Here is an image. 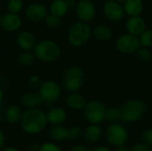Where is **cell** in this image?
I'll return each instance as SVG.
<instances>
[{"label":"cell","mask_w":152,"mask_h":151,"mask_svg":"<svg viewBox=\"0 0 152 151\" xmlns=\"http://www.w3.org/2000/svg\"><path fill=\"white\" fill-rule=\"evenodd\" d=\"M136 58L141 61V62H149L152 59V53L148 47H143L141 46L138 51L135 53Z\"/></svg>","instance_id":"28"},{"label":"cell","mask_w":152,"mask_h":151,"mask_svg":"<svg viewBox=\"0 0 152 151\" xmlns=\"http://www.w3.org/2000/svg\"><path fill=\"white\" fill-rule=\"evenodd\" d=\"M141 46L143 47H152V29L146 28L139 36Z\"/></svg>","instance_id":"27"},{"label":"cell","mask_w":152,"mask_h":151,"mask_svg":"<svg viewBox=\"0 0 152 151\" xmlns=\"http://www.w3.org/2000/svg\"><path fill=\"white\" fill-rule=\"evenodd\" d=\"M93 36L99 41L105 42L110 40L113 36V31L111 28L108 25H99L93 28Z\"/></svg>","instance_id":"22"},{"label":"cell","mask_w":152,"mask_h":151,"mask_svg":"<svg viewBox=\"0 0 152 151\" xmlns=\"http://www.w3.org/2000/svg\"><path fill=\"white\" fill-rule=\"evenodd\" d=\"M106 120L110 123H117L121 120V109L118 107H110L106 110Z\"/></svg>","instance_id":"26"},{"label":"cell","mask_w":152,"mask_h":151,"mask_svg":"<svg viewBox=\"0 0 152 151\" xmlns=\"http://www.w3.org/2000/svg\"><path fill=\"white\" fill-rule=\"evenodd\" d=\"M131 151H152V147L147 145L144 142L143 143H137L132 147Z\"/></svg>","instance_id":"34"},{"label":"cell","mask_w":152,"mask_h":151,"mask_svg":"<svg viewBox=\"0 0 152 151\" xmlns=\"http://www.w3.org/2000/svg\"><path fill=\"white\" fill-rule=\"evenodd\" d=\"M21 116V109L18 105L9 106L4 113V117L6 121L10 124H16L19 121H20Z\"/></svg>","instance_id":"24"},{"label":"cell","mask_w":152,"mask_h":151,"mask_svg":"<svg viewBox=\"0 0 152 151\" xmlns=\"http://www.w3.org/2000/svg\"><path fill=\"white\" fill-rule=\"evenodd\" d=\"M142 139L144 143L152 147V129H148L144 131L142 134Z\"/></svg>","instance_id":"33"},{"label":"cell","mask_w":152,"mask_h":151,"mask_svg":"<svg viewBox=\"0 0 152 151\" xmlns=\"http://www.w3.org/2000/svg\"><path fill=\"white\" fill-rule=\"evenodd\" d=\"M1 18H2V15H1V12H0V23H1Z\"/></svg>","instance_id":"44"},{"label":"cell","mask_w":152,"mask_h":151,"mask_svg":"<svg viewBox=\"0 0 152 151\" xmlns=\"http://www.w3.org/2000/svg\"><path fill=\"white\" fill-rule=\"evenodd\" d=\"M92 35L93 28L88 22L77 20L69 27L67 38L71 46L77 48L85 45L89 41Z\"/></svg>","instance_id":"2"},{"label":"cell","mask_w":152,"mask_h":151,"mask_svg":"<svg viewBox=\"0 0 152 151\" xmlns=\"http://www.w3.org/2000/svg\"><path fill=\"white\" fill-rule=\"evenodd\" d=\"M38 93L44 101L53 103L59 100L61 94V88L58 83L53 80L44 81L38 88Z\"/></svg>","instance_id":"9"},{"label":"cell","mask_w":152,"mask_h":151,"mask_svg":"<svg viewBox=\"0 0 152 151\" xmlns=\"http://www.w3.org/2000/svg\"><path fill=\"white\" fill-rule=\"evenodd\" d=\"M23 0H8L6 3V8L9 12L20 13L23 9Z\"/></svg>","instance_id":"29"},{"label":"cell","mask_w":152,"mask_h":151,"mask_svg":"<svg viewBox=\"0 0 152 151\" xmlns=\"http://www.w3.org/2000/svg\"><path fill=\"white\" fill-rule=\"evenodd\" d=\"M46 117L52 125H61L67 119V113L61 108H53L48 111Z\"/></svg>","instance_id":"20"},{"label":"cell","mask_w":152,"mask_h":151,"mask_svg":"<svg viewBox=\"0 0 152 151\" xmlns=\"http://www.w3.org/2000/svg\"><path fill=\"white\" fill-rule=\"evenodd\" d=\"M102 129L100 125L96 124H91L84 131V137L86 142L90 144H94L98 142L102 137Z\"/></svg>","instance_id":"16"},{"label":"cell","mask_w":152,"mask_h":151,"mask_svg":"<svg viewBox=\"0 0 152 151\" xmlns=\"http://www.w3.org/2000/svg\"><path fill=\"white\" fill-rule=\"evenodd\" d=\"M123 7L125 13L131 16L140 15L144 8V4L142 0H126L123 3Z\"/></svg>","instance_id":"17"},{"label":"cell","mask_w":152,"mask_h":151,"mask_svg":"<svg viewBox=\"0 0 152 151\" xmlns=\"http://www.w3.org/2000/svg\"><path fill=\"white\" fill-rule=\"evenodd\" d=\"M75 11L78 20L85 22L93 20L96 15V6L91 0H80L77 2Z\"/></svg>","instance_id":"12"},{"label":"cell","mask_w":152,"mask_h":151,"mask_svg":"<svg viewBox=\"0 0 152 151\" xmlns=\"http://www.w3.org/2000/svg\"><path fill=\"white\" fill-rule=\"evenodd\" d=\"M4 98V93H3V90L0 88V103L2 102V100Z\"/></svg>","instance_id":"42"},{"label":"cell","mask_w":152,"mask_h":151,"mask_svg":"<svg viewBox=\"0 0 152 151\" xmlns=\"http://www.w3.org/2000/svg\"><path fill=\"white\" fill-rule=\"evenodd\" d=\"M61 18L59 16H56L53 13H48L47 16L45 19V23L48 28H57L61 23Z\"/></svg>","instance_id":"30"},{"label":"cell","mask_w":152,"mask_h":151,"mask_svg":"<svg viewBox=\"0 0 152 151\" xmlns=\"http://www.w3.org/2000/svg\"><path fill=\"white\" fill-rule=\"evenodd\" d=\"M116 1H117V2H118V3H121V4H122V3H124L125 1H126V0H116Z\"/></svg>","instance_id":"43"},{"label":"cell","mask_w":152,"mask_h":151,"mask_svg":"<svg viewBox=\"0 0 152 151\" xmlns=\"http://www.w3.org/2000/svg\"><path fill=\"white\" fill-rule=\"evenodd\" d=\"M37 39L33 33L28 30H22L16 36V44L22 51L34 50L37 44Z\"/></svg>","instance_id":"14"},{"label":"cell","mask_w":152,"mask_h":151,"mask_svg":"<svg viewBox=\"0 0 152 151\" xmlns=\"http://www.w3.org/2000/svg\"><path fill=\"white\" fill-rule=\"evenodd\" d=\"M0 41H1V34H0Z\"/></svg>","instance_id":"45"},{"label":"cell","mask_w":152,"mask_h":151,"mask_svg":"<svg viewBox=\"0 0 152 151\" xmlns=\"http://www.w3.org/2000/svg\"><path fill=\"white\" fill-rule=\"evenodd\" d=\"M5 143V136L4 134V133L0 130V149H2L4 147Z\"/></svg>","instance_id":"39"},{"label":"cell","mask_w":152,"mask_h":151,"mask_svg":"<svg viewBox=\"0 0 152 151\" xmlns=\"http://www.w3.org/2000/svg\"><path fill=\"white\" fill-rule=\"evenodd\" d=\"M90 151H112L110 148L108 147H105V146H98V147H95L92 150H90Z\"/></svg>","instance_id":"37"},{"label":"cell","mask_w":152,"mask_h":151,"mask_svg":"<svg viewBox=\"0 0 152 151\" xmlns=\"http://www.w3.org/2000/svg\"><path fill=\"white\" fill-rule=\"evenodd\" d=\"M84 135V131L78 127V126H74L70 129H69V140H77L79 139Z\"/></svg>","instance_id":"31"},{"label":"cell","mask_w":152,"mask_h":151,"mask_svg":"<svg viewBox=\"0 0 152 151\" xmlns=\"http://www.w3.org/2000/svg\"><path fill=\"white\" fill-rule=\"evenodd\" d=\"M38 151H61V150L56 144L47 142V143H45L42 146H40Z\"/></svg>","instance_id":"32"},{"label":"cell","mask_w":152,"mask_h":151,"mask_svg":"<svg viewBox=\"0 0 152 151\" xmlns=\"http://www.w3.org/2000/svg\"><path fill=\"white\" fill-rule=\"evenodd\" d=\"M70 151H90V150L84 146V145H81V144H77V145H74L71 149Z\"/></svg>","instance_id":"35"},{"label":"cell","mask_w":152,"mask_h":151,"mask_svg":"<svg viewBox=\"0 0 152 151\" xmlns=\"http://www.w3.org/2000/svg\"><path fill=\"white\" fill-rule=\"evenodd\" d=\"M49 13V9L41 3L29 4L24 11V15L27 20L31 22H40L45 20Z\"/></svg>","instance_id":"11"},{"label":"cell","mask_w":152,"mask_h":151,"mask_svg":"<svg viewBox=\"0 0 152 151\" xmlns=\"http://www.w3.org/2000/svg\"><path fill=\"white\" fill-rule=\"evenodd\" d=\"M47 123L46 114L37 108L28 109L20 118V126L22 130L29 134L41 133L46 127Z\"/></svg>","instance_id":"1"},{"label":"cell","mask_w":152,"mask_h":151,"mask_svg":"<svg viewBox=\"0 0 152 151\" xmlns=\"http://www.w3.org/2000/svg\"><path fill=\"white\" fill-rule=\"evenodd\" d=\"M69 10V8L66 0H53L49 5V12L60 18L64 17L68 13Z\"/></svg>","instance_id":"21"},{"label":"cell","mask_w":152,"mask_h":151,"mask_svg":"<svg viewBox=\"0 0 152 151\" xmlns=\"http://www.w3.org/2000/svg\"><path fill=\"white\" fill-rule=\"evenodd\" d=\"M120 109L122 121L126 123H134L144 117L147 106L142 100H129L121 105Z\"/></svg>","instance_id":"4"},{"label":"cell","mask_w":152,"mask_h":151,"mask_svg":"<svg viewBox=\"0 0 152 151\" xmlns=\"http://www.w3.org/2000/svg\"><path fill=\"white\" fill-rule=\"evenodd\" d=\"M66 104L71 109L81 110V109H84V108L86 104V99L84 98V96H82L81 94L75 92V93H70L69 94L67 95Z\"/></svg>","instance_id":"18"},{"label":"cell","mask_w":152,"mask_h":151,"mask_svg":"<svg viewBox=\"0 0 152 151\" xmlns=\"http://www.w3.org/2000/svg\"><path fill=\"white\" fill-rule=\"evenodd\" d=\"M49 134L54 141L62 142L69 139V129L61 125H53L50 129Z\"/></svg>","instance_id":"23"},{"label":"cell","mask_w":152,"mask_h":151,"mask_svg":"<svg viewBox=\"0 0 152 151\" xmlns=\"http://www.w3.org/2000/svg\"><path fill=\"white\" fill-rule=\"evenodd\" d=\"M34 54L39 61L53 62L61 57V49L56 42L49 39H43L37 43L34 48Z\"/></svg>","instance_id":"3"},{"label":"cell","mask_w":152,"mask_h":151,"mask_svg":"<svg viewBox=\"0 0 152 151\" xmlns=\"http://www.w3.org/2000/svg\"><path fill=\"white\" fill-rule=\"evenodd\" d=\"M0 1H1V0H0Z\"/></svg>","instance_id":"46"},{"label":"cell","mask_w":152,"mask_h":151,"mask_svg":"<svg viewBox=\"0 0 152 151\" xmlns=\"http://www.w3.org/2000/svg\"><path fill=\"white\" fill-rule=\"evenodd\" d=\"M116 151H131V149L127 148V147L125 146V145H122V146L118 147V149L116 150Z\"/></svg>","instance_id":"40"},{"label":"cell","mask_w":152,"mask_h":151,"mask_svg":"<svg viewBox=\"0 0 152 151\" xmlns=\"http://www.w3.org/2000/svg\"><path fill=\"white\" fill-rule=\"evenodd\" d=\"M84 118L90 124L99 125L106 120L105 105L96 100L90 101L84 108Z\"/></svg>","instance_id":"6"},{"label":"cell","mask_w":152,"mask_h":151,"mask_svg":"<svg viewBox=\"0 0 152 151\" xmlns=\"http://www.w3.org/2000/svg\"><path fill=\"white\" fill-rule=\"evenodd\" d=\"M2 151H19L16 148H13V147H7V148H4Z\"/></svg>","instance_id":"41"},{"label":"cell","mask_w":152,"mask_h":151,"mask_svg":"<svg viewBox=\"0 0 152 151\" xmlns=\"http://www.w3.org/2000/svg\"><path fill=\"white\" fill-rule=\"evenodd\" d=\"M85 84V72L79 67L68 68L62 76V87L69 92L75 93L79 91Z\"/></svg>","instance_id":"5"},{"label":"cell","mask_w":152,"mask_h":151,"mask_svg":"<svg viewBox=\"0 0 152 151\" xmlns=\"http://www.w3.org/2000/svg\"><path fill=\"white\" fill-rule=\"evenodd\" d=\"M36 60L35 54L30 53V51H23L18 57V63L21 67H28L34 63Z\"/></svg>","instance_id":"25"},{"label":"cell","mask_w":152,"mask_h":151,"mask_svg":"<svg viewBox=\"0 0 152 151\" xmlns=\"http://www.w3.org/2000/svg\"><path fill=\"white\" fill-rule=\"evenodd\" d=\"M43 101H44L38 93H26L21 97V104L28 109L37 108L43 103Z\"/></svg>","instance_id":"19"},{"label":"cell","mask_w":152,"mask_h":151,"mask_svg":"<svg viewBox=\"0 0 152 151\" xmlns=\"http://www.w3.org/2000/svg\"><path fill=\"white\" fill-rule=\"evenodd\" d=\"M66 2H67V4H68L69 10L70 9H73V8H76V5L77 4L76 2V0H66Z\"/></svg>","instance_id":"38"},{"label":"cell","mask_w":152,"mask_h":151,"mask_svg":"<svg viewBox=\"0 0 152 151\" xmlns=\"http://www.w3.org/2000/svg\"><path fill=\"white\" fill-rule=\"evenodd\" d=\"M117 49L124 54H134L141 47L139 37L130 33L123 34L116 41Z\"/></svg>","instance_id":"8"},{"label":"cell","mask_w":152,"mask_h":151,"mask_svg":"<svg viewBox=\"0 0 152 151\" xmlns=\"http://www.w3.org/2000/svg\"><path fill=\"white\" fill-rule=\"evenodd\" d=\"M28 81H29V83H31V84H37V83L40 81V77H39V76H37V75H33V76L29 77Z\"/></svg>","instance_id":"36"},{"label":"cell","mask_w":152,"mask_h":151,"mask_svg":"<svg viewBox=\"0 0 152 151\" xmlns=\"http://www.w3.org/2000/svg\"><path fill=\"white\" fill-rule=\"evenodd\" d=\"M22 24V20L19 13L7 12L2 15L0 27L6 32H15L20 29Z\"/></svg>","instance_id":"13"},{"label":"cell","mask_w":152,"mask_h":151,"mask_svg":"<svg viewBox=\"0 0 152 151\" xmlns=\"http://www.w3.org/2000/svg\"><path fill=\"white\" fill-rule=\"evenodd\" d=\"M103 13L105 17L112 22H119L124 18L125 11L121 3L116 0H108L103 4Z\"/></svg>","instance_id":"10"},{"label":"cell","mask_w":152,"mask_h":151,"mask_svg":"<svg viewBox=\"0 0 152 151\" xmlns=\"http://www.w3.org/2000/svg\"><path fill=\"white\" fill-rule=\"evenodd\" d=\"M126 28L127 33L139 36L147 28V25L145 20L140 15H137L129 17L126 23Z\"/></svg>","instance_id":"15"},{"label":"cell","mask_w":152,"mask_h":151,"mask_svg":"<svg viewBox=\"0 0 152 151\" xmlns=\"http://www.w3.org/2000/svg\"><path fill=\"white\" fill-rule=\"evenodd\" d=\"M106 138L110 144L115 147L126 145L129 139V133L125 126L118 123H111L106 129Z\"/></svg>","instance_id":"7"}]
</instances>
